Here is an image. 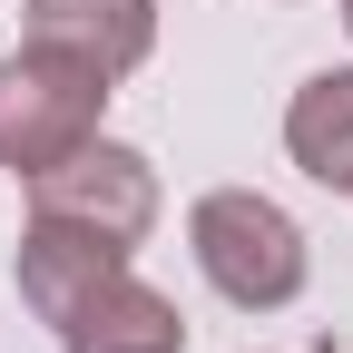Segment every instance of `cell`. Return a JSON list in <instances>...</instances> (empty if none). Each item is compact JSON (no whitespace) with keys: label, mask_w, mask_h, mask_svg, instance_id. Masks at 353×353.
<instances>
[{"label":"cell","mask_w":353,"mask_h":353,"mask_svg":"<svg viewBox=\"0 0 353 353\" xmlns=\"http://www.w3.org/2000/svg\"><path fill=\"white\" fill-rule=\"evenodd\" d=\"M187 245H196V275L236 304V314H275V304L304 294V275H314V255H304V226L255 196V187H206L187 206Z\"/></svg>","instance_id":"cell-1"},{"label":"cell","mask_w":353,"mask_h":353,"mask_svg":"<svg viewBox=\"0 0 353 353\" xmlns=\"http://www.w3.org/2000/svg\"><path fill=\"white\" fill-rule=\"evenodd\" d=\"M108 88L118 79L99 59L59 50V39H20V50L0 59V167L39 176V167H59L69 148H88L99 118H108Z\"/></svg>","instance_id":"cell-2"},{"label":"cell","mask_w":353,"mask_h":353,"mask_svg":"<svg viewBox=\"0 0 353 353\" xmlns=\"http://www.w3.org/2000/svg\"><path fill=\"white\" fill-rule=\"evenodd\" d=\"M30 216L79 226V236H99V245H118V255H138L148 226H157V167H148L138 148H118V138H88V148H69L59 167L30 176Z\"/></svg>","instance_id":"cell-3"},{"label":"cell","mask_w":353,"mask_h":353,"mask_svg":"<svg viewBox=\"0 0 353 353\" xmlns=\"http://www.w3.org/2000/svg\"><path fill=\"white\" fill-rule=\"evenodd\" d=\"M50 334H59V353H187V314H176V294L138 285L128 265L99 275Z\"/></svg>","instance_id":"cell-4"},{"label":"cell","mask_w":353,"mask_h":353,"mask_svg":"<svg viewBox=\"0 0 353 353\" xmlns=\"http://www.w3.org/2000/svg\"><path fill=\"white\" fill-rule=\"evenodd\" d=\"M30 39H59L108 79H138L157 50V0H30Z\"/></svg>","instance_id":"cell-5"},{"label":"cell","mask_w":353,"mask_h":353,"mask_svg":"<svg viewBox=\"0 0 353 353\" xmlns=\"http://www.w3.org/2000/svg\"><path fill=\"white\" fill-rule=\"evenodd\" d=\"M285 157L314 176V187L353 196V69H314L285 99Z\"/></svg>","instance_id":"cell-6"},{"label":"cell","mask_w":353,"mask_h":353,"mask_svg":"<svg viewBox=\"0 0 353 353\" xmlns=\"http://www.w3.org/2000/svg\"><path fill=\"white\" fill-rule=\"evenodd\" d=\"M343 30H353V0H343Z\"/></svg>","instance_id":"cell-7"}]
</instances>
